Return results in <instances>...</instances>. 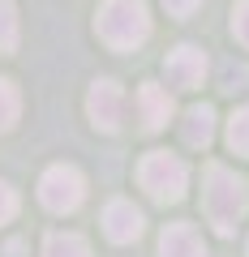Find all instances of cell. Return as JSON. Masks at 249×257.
I'll return each instance as SVG.
<instances>
[{
    "label": "cell",
    "instance_id": "1",
    "mask_svg": "<svg viewBox=\"0 0 249 257\" xmlns=\"http://www.w3.org/2000/svg\"><path fill=\"white\" fill-rule=\"evenodd\" d=\"M245 206H249V193H245V180L236 172H228L223 163H211L206 167V193H202V210L211 219V227L219 236H232L236 223L245 219Z\"/></svg>",
    "mask_w": 249,
    "mask_h": 257
},
{
    "label": "cell",
    "instance_id": "2",
    "mask_svg": "<svg viewBox=\"0 0 249 257\" xmlns=\"http://www.w3.org/2000/svg\"><path fill=\"white\" fill-rule=\"evenodd\" d=\"M150 35V13L146 0H108L99 13V39L116 52H129V47L146 43Z\"/></svg>",
    "mask_w": 249,
    "mask_h": 257
},
{
    "label": "cell",
    "instance_id": "3",
    "mask_svg": "<svg viewBox=\"0 0 249 257\" xmlns=\"http://www.w3.org/2000/svg\"><path fill=\"white\" fill-rule=\"evenodd\" d=\"M138 180L155 202L168 206V202H181L185 197V189H189V167L176 155H168V150H150L142 159V167H138Z\"/></svg>",
    "mask_w": 249,
    "mask_h": 257
},
{
    "label": "cell",
    "instance_id": "4",
    "mask_svg": "<svg viewBox=\"0 0 249 257\" xmlns=\"http://www.w3.org/2000/svg\"><path fill=\"white\" fill-rule=\"evenodd\" d=\"M39 197H43V206H47L52 214H69V210H77V206H82V197H86V180H82V172H77V167H69V163L47 167L43 180H39Z\"/></svg>",
    "mask_w": 249,
    "mask_h": 257
},
{
    "label": "cell",
    "instance_id": "5",
    "mask_svg": "<svg viewBox=\"0 0 249 257\" xmlns=\"http://www.w3.org/2000/svg\"><path fill=\"white\" fill-rule=\"evenodd\" d=\"M86 111H91L95 128H103V133H116L120 120H125V90H120L112 77L95 82V86H91V99H86Z\"/></svg>",
    "mask_w": 249,
    "mask_h": 257
},
{
    "label": "cell",
    "instance_id": "6",
    "mask_svg": "<svg viewBox=\"0 0 249 257\" xmlns=\"http://www.w3.org/2000/svg\"><path fill=\"white\" fill-rule=\"evenodd\" d=\"M163 69H168V82L176 86V90H194V86H202V77H206V56L198 52V47H176V52H168V60H163Z\"/></svg>",
    "mask_w": 249,
    "mask_h": 257
},
{
    "label": "cell",
    "instance_id": "7",
    "mask_svg": "<svg viewBox=\"0 0 249 257\" xmlns=\"http://www.w3.org/2000/svg\"><path fill=\"white\" fill-rule=\"evenodd\" d=\"M103 231H108V240H116V244L138 240L142 236V210L133 202H108V210H103Z\"/></svg>",
    "mask_w": 249,
    "mask_h": 257
},
{
    "label": "cell",
    "instance_id": "8",
    "mask_svg": "<svg viewBox=\"0 0 249 257\" xmlns=\"http://www.w3.org/2000/svg\"><path fill=\"white\" fill-rule=\"evenodd\" d=\"M159 257H206V244L194 223H168L159 236Z\"/></svg>",
    "mask_w": 249,
    "mask_h": 257
},
{
    "label": "cell",
    "instance_id": "9",
    "mask_svg": "<svg viewBox=\"0 0 249 257\" xmlns=\"http://www.w3.org/2000/svg\"><path fill=\"white\" fill-rule=\"evenodd\" d=\"M138 111H142V128H146V133H159V128L168 124V116H172V99H168L163 86L146 82L138 90Z\"/></svg>",
    "mask_w": 249,
    "mask_h": 257
},
{
    "label": "cell",
    "instance_id": "10",
    "mask_svg": "<svg viewBox=\"0 0 249 257\" xmlns=\"http://www.w3.org/2000/svg\"><path fill=\"white\" fill-rule=\"evenodd\" d=\"M181 138L185 146H194V150H206L215 138V111L211 107H189L181 120Z\"/></svg>",
    "mask_w": 249,
    "mask_h": 257
},
{
    "label": "cell",
    "instance_id": "11",
    "mask_svg": "<svg viewBox=\"0 0 249 257\" xmlns=\"http://www.w3.org/2000/svg\"><path fill=\"white\" fill-rule=\"evenodd\" d=\"M43 257H91V244L73 231H52L43 240Z\"/></svg>",
    "mask_w": 249,
    "mask_h": 257
},
{
    "label": "cell",
    "instance_id": "12",
    "mask_svg": "<svg viewBox=\"0 0 249 257\" xmlns=\"http://www.w3.org/2000/svg\"><path fill=\"white\" fill-rule=\"evenodd\" d=\"M18 107H22V99H18V90H13V82L0 77V133H9V128H13Z\"/></svg>",
    "mask_w": 249,
    "mask_h": 257
},
{
    "label": "cell",
    "instance_id": "13",
    "mask_svg": "<svg viewBox=\"0 0 249 257\" xmlns=\"http://www.w3.org/2000/svg\"><path fill=\"white\" fill-rule=\"evenodd\" d=\"M13 47H18V9L0 0V52H13Z\"/></svg>",
    "mask_w": 249,
    "mask_h": 257
},
{
    "label": "cell",
    "instance_id": "14",
    "mask_svg": "<svg viewBox=\"0 0 249 257\" xmlns=\"http://www.w3.org/2000/svg\"><path fill=\"white\" fill-rule=\"evenodd\" d=\"M228 146L236 150V155H249V107H240L236 116H232V124H228Z\"/></svg>",
    "mask_w": 249,
    "mask_h": 257
},
{
    "label": "cell",
    "instance_id": "15",
    "mask_svg": "<svg viewBox=\"0 0 249 257\" xmlns=\"http://www.w3.org/2000/svg\"><path fill=\"white\" fill-rule=\"evenodd\" d=\"M232 35H236L240 43L249 47V0H240V5H236V13H232Z\"/></svg>",
    "mask_w": 249,
    "mask_h": 257
},
{
    "label": "cell",
    "instance_id": "16",
    "mask_svg": "<svg viewBox=\"0 0 249 257\" xmlns=\"http://www.w3.org/2000/svg\"><path fill=\"white\" fill-rule=\"evenodd\" d=\"M13 214H18V193H13L9 184L0 180V223H9Z\"/></svg>",
    "mask_w": 249,
    "mask_h": 257
},
{
    "label": "cell",
    "instance_id": "17",
    "mask_svg": "<svg viewBox=\"0 0 249 257\" xmlns=\"http://www.w3.org/2000/svg\"><path fill=\"white\" fill-rule=\"evenodd\" d=\"M198 5H202V0H163V9L172 13V18H189Z\"/></svg>",
    "mask_w": 249,
    "mask_h": 257
}]
</instances>
